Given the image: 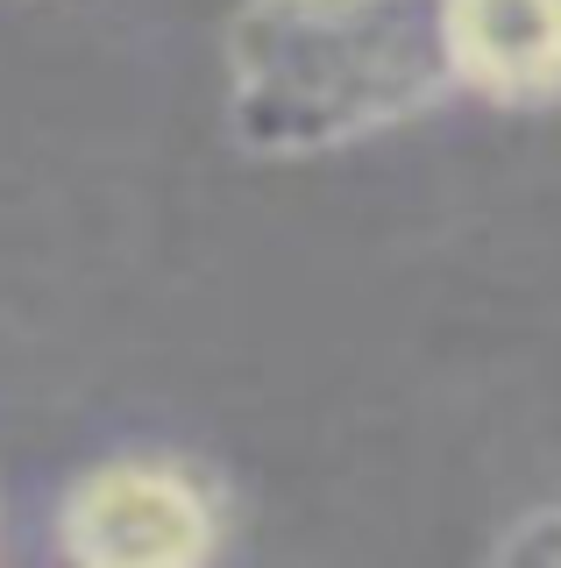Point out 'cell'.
Returning <instances> with one entry per match:
<instances>
[{
	"label": "cell",
	"instance_id": "obj_1",
	"mask_svg": "<svg viewBox=\"0 0 561 568\" xmlns=\"http://www.w3.org/2000/svg\"><path fill=\"white\" fill-rule=\"evenodd\" d=\"M448 93L441 0H242L221 29V121L263 164L377 142Z\"/></svg>",
	"mask_w": 561,
	"mask_h": 568
},
{
	"label": "cell",
	"instance_id": "obj_2",
	"mask_svg": "<svg viewBox=\"0 0 561 568\" xmlns=\"http://www.w3.org/2000/svg\"><path fill=\"white\" fill-rule=\"evenodd\" d=\"M50 540L79 568H200L227 540V505L200 462L135 448L64 484Z\"/></svg>",
	"mask_w": 561,
	"mask_h": 568
},
{
	"label": "cell",
	"instance_id": "obj_3",
	"mask_svg": "<svg viewBox=\"0 0 561 568\" xmlns=\"http://www.w3.org/2000/svg\"><path fill=\"white\" fill-rule=\"evenodd\" d=\"M455 93L540 114L561 106V0H441Z\"/></svg>",
	"mask_w": 561,
	"mask_h": 568
},
{
	"label": "cell",
	"instance_id": "obj_4",
	"mask_svg": "<svg viewBox=\"0 0 561 568\" xmlns=\"http://www.w3.org/2000/svg\"><path fill=\"white\" fill-rule=\"evenodd\" d=\"M498 561H554L561 568V505H533L526 519H512L490 540Z\"/></svg>",
	"mask_w": 561,
	"mask_h": 568
}]
</instances>
